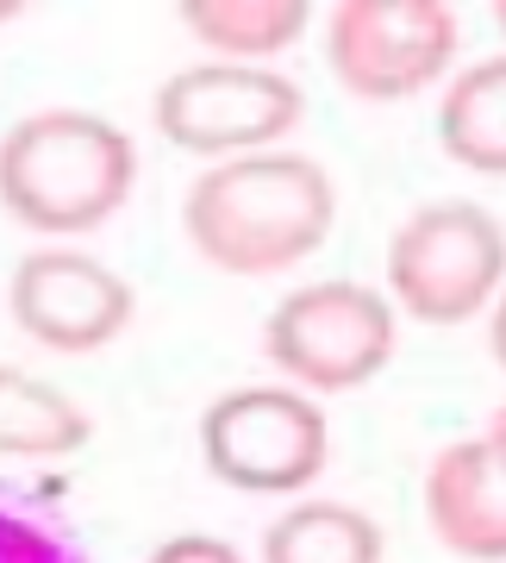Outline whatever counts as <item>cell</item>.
<instances>
[{
    "instance_id": "19",
    "label": "cell",
    "mask_w": 506,
    "mask_h": 563,
    "mask_svg": "<svg viewBox=\"0 0 506 563\" xmlns=\"http://www.w3.org/2000/svg\"><path fill=\"white\" fill-rule=\"evenodd\" d=\"M494 25H501V32H506V0H494Z\"/></svg>"
},
{
    "instance_id": "6",
    "label": "cell",
    "mask_w": 506,
    "mask_h": 563,
    "mask_svg": "<svg viewBox=\"0 0 506 563\" xmlns=\"http://www.w3.org/2000/svg\"><path fill=\"white\" fill-rule=\"evenodd\" d=\"M463 20L445 0H345L325 13V63L357 101H413L450 76Z\"/></svg>"
},
{
    "instance_id": "9",
    "label": "cell",
    "mask_w": 506,
    "mask_h": 563,
    "mask_svg": "<svg viewBox=\"0 0 506 563\" xmlns=\"http://www.w3.org/2000/svg\"><path fill=\"white\" fill-rule=\"evenodd\" d=\"M426 526L450 558L506 563V463L487 451V439H457L431 457Z\"/></svg>"
},
{
    "instance_id": "7",
    "label": "cell",
    "mask_w": 506,
    "mask_h": 563,
    "mask_svg": "<svg viewBox=\"0 0 506 563\" xmlns=\"http://www.w3.org/2000/svg\"><path fill=\"white\" fill-rule=\"evenodd\" d=\"M306 120L301 81L257 63H194L157 88V132L188 157H257Z\"/></svg>"
},
{
    "instance_id": "17",
    "label": "cell",
    "mask_w": 506,
    "mask_h": 563,
    "mask_svg": "<svg viewBox=\"0 0 506 563\" xmlns=\"http://www.w3.org/2000/svg\"><path fill=\"white\" fill-rule=\"evenodd\" d=\"M482 439H487V451H494V457L506 463V401L494 407V413H487V432H482Z\"/></svg>"
},
{
    "instance_id": "12",
    "label": "cell",
    "mask_w": 506,
    "mask_h": 563,
    "mask_svg": "<svg viewBox=\"0 0 506 563\" xmlns=\"http://www.w3.org/2000/svg\"><path fill=\"white\" fill-rule=\"evenodd\" d=\"M176 20L220 63H257L263 69V57H282L288 44H301L313 13H306V0H182Z\"/></svg>"
},
{
    "instance_id": "14",
    "label": "cell",
    "mask_w": 506,
    "mask_h": 563,
    "mask_svg": "<svg viewBox=\"0 0 506 563\" xmlns=\"http://www.w3.org/2000/svg\"><path fill=\"white\" fill-rule=\"evenodd\" d=\"M0 563H94L81 526L50 495L0 483Z\"/></svg>"
},
{
    "instance_id": "4",
    "label": "cell",
    "mask_w": 506,
    "mask_h": 563,
    "mask_svg": "<svg viewBox=\"0 0 506 563\" xmlns=\"http://www.w3.org/2000/svg\"><path fill=\"white\" fill-rule=\"evenodd\" d=\"M401 351V313L375 282H301L263 320V357L313 395H357Z\"/></svg>"
},
{
    "instance_id": "13",
    "label": "cell",
    "mask_w": 506,
    "mask_h": 563,
    "mask_svg": "<svg viewBox=\"0 0 506 563\" xmlns=\"http://www.w3.org/2000/svg\"><path fill=\"white\" fill-rule=\"evenodd\" d=\"M263 563H382V526L350 501H294L263 526Z\"/></svg>"
},
{
    "instance_id": "5",
    "label": "cell",
    "mask_w": 506,
    "mask_h": 563,
    "mask_svg": "<svg viewBox=\"0 0 506 563\" xmlns=\"http://www.w3.org/2000/svg\"><path fill=\"white\" fill-rule=\"evenodd\" d=\"M325 457H331V426L301 388H225L201 413L206 476L238 495H301L306 483H319Z\"/></svg>"
},
{
    "instance_id": "2",
    "label": "cell",
    "mask_w": 506,
    "mask_h": 563,
    "mask_svg": "<svg viewBox=\"0 0 506 563\" xmlns=\"http://www.w3.org/2000/svg\"><path fill=\"white\" fill-rule=\"evenodd\" d=\"M138 144L88 107H44L0 132V207L44 239L94 232L132 201Z\"/></svg>"
},
{
    "instance_id": "16",
    "label": "cell",
    "mask_w": 506,
    "mask_h": 563,
    "mask_svg": "<svg viewBox=\"0 0 506 563\" xmlns=\"http://www.w3.org/2000/svg\"><path fill=\"white\" fill-rule=\"evenodd\" d=\"M487 351H494V363L506 369V288H501V301H494V325H487Z\"/></svg>"
},
{
    "instance_id": "18",
    "label": "cell",
    "mask_w": 506,
    "mask_h": 563,
    "mask_svg": "<svg viewBox=\"0 0 506 563\" xmlns=\"http://www.w3.org/2000/svg\"><path fill=\"white\" fill-rule=\"evenodd\" d=\"M20 13H25L20 0H0V25H7V20H20Z\"/></svg>"
},
{
    "instance_id": "15",
    "label": "cell",
    "mask_w": 506,
    "mask_h": 563,
    "mask_svg": "<svg viewBox=\"0 0 506 563\" xmlns=\"http://www.w3.org/2000/svg\"><path fill=\"white\" fill-rule=\"evenodd\" d=\"M144 563H250V558L232 539H220V532H176V539H162Z\"/></svg>"
},
{
    "instance_id": "3",
    "label": "cell",
    "mask_w": 506,
    "mask_h": 563,
    "mask_svg": "<svg viewBox=\"0 0 506 563\" xmlns=\"http://www.w3.org/2000/svg\"><path fill=\"white\" fill-rule=\"evenodd\" d=\"M506 288V225L482 201L413 207L382 251V295L419 325H469Z\"/></svg>"
},
{
    "instance_id": "1",
    "label": "cell",
    "mask_w": 506,
    "mask_h": 563,
    "mask_svg": "<svg viewBox=\"0 0 506 563\" xmlns=\"http://www.w3.org/2000/svg\"><path fill=\"white\" fill-rule=\"evenodd\" d=\"M331 220H338V188L301 151L213 163L182 195V232L194 257L244 282L301 269L331 239Z\"/></svg>"
},
{
    "instance_id": "10",
    "label": "cell",
    "mask_w": 506,
    "mask_h": 563,
    "mask_svg": "<svg viewBox=\"0 0 506 563\" xmlns=\"http://www.w3.org/2000/svg\"><path fill=\"white\" fill-rule=\"evenodd\" d=\"M88 439H94V420H88V407L76 395L0 363V457L57 463V457H76Z\"/></svg>"
},
{
    "instance_id": "11",
    "label": "cell",
    "mask_w": 506,
    "mask_h": 563,
    "mask_svg": "<svg viewBox=\"0 0 506 563\" xmlns=\"http://www.w3.org/2000/svg\"><path fill=\"white\" fill-rule=\"evenodd\" d=\"M438 144L475 176H506V57H482L445 81Z\"/></svg>"
},
{
    "instance_id": "8",
    "label": "cell",
    "mask_w": 506,
    "mask_h": 563,
    "mask_svg": "<svg viewBox=\"0 0 506 563\" xmlns=\"http://www.w3.org/2000/svg\"><path fill=\"white\" fill-rule=\"evenodd\" d=\"M132 282L113 263L88 257L76 244H38L13 263L7 282V313L32 344L57 351V357H88L106 351L132 325Z\"/></svg>"
}]
</instances>
